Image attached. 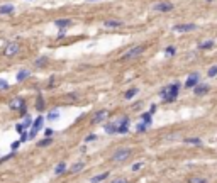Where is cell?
<instances>
[{
  "label": "cell",
  "instance_id": "cell-1",
  "mask_svg": "<svg viewBox=\"0 0 217 183\" xmlns=\"http://www.w3.org/2000/svg\"><path fill=\"white\" fill-rule=\"evenodd\" d=\"M178 92H180V83H173L170 87H165L161 90V97L165 102H175L178 97Z\"/></svg>",
  "mask_w": 217,
  "mask_h": 183
},
{
  "label": "cell",
  "instance_id": "cell-2",
  "mask_svg": "<svg viewBox=\"0 0 217 183\" xmlns=\"http://www.w3.org/2000/svg\"><path fill=\"white\" fill-rule=\"evenodd\" d=\"M131 154H133V149H129V148H119V149H115L114 154H112V161L122 163V161H125Z\"/></svg>",
  "mask_w": 217,
  "mask_h": 183
},
{
  "label": "cell",
  "instance_id": "cell-3",
  "mask_svg": "<svg viewBox=\"0 0 217 183\" xmlns=\"http://www.w3.org/2000/svg\"><path fill=\"white\" fill-rule=\"evenodd\" d=\"M144 46H134V48H131L129 49L127 53H125V54H122V61H129V59H136V58H139L141 54H143L144 53Z\"/></svg>",
  "mask_w": 217,
  "mask_h": 183
},
{
  "label": "cell",
  "instance_id": "cell-4",
  "mask_svg": "<svg viewBox=\"0 0 217 183\" xmlns=\"http://www.w3.org/2000/svg\"><path fill=\"white\" fill-rule=\"evenodd\" d=\"M43 122H44V119H43V117H37L36 121H34L32 127H31V132H29V137H31V139H34V137L37 136V132H39L41 127H43Z\"/></svg>",
  "mask_w": 217,
  "mask_h": 183
},
{
  "label": "cell",
  "instance_id": "cell-5",
  "mask_svg": "<svg viewBox=\"0 0 217 183\" xmlns=\"http://www.w3.org/2000/svg\"><path fill=\"white\" fill-rule=\"evenodd\" d=\"M19 49H21V46H19L17 43H9L7 46H5V49H4V54L10 58V56H15V54H17Z\"/></svg>",
  "mask_w": 217,
  "mask_h": 183
},
{
  "label": "cell",
  "instance_id": "cell-6",
  "mask_svg": "<svg viewBox=\"0 0 217 183\" xmlns=\"http://www.w3.org/2000/svg\"><path fill=\"white\" fill-rule=\"evenodd\" d=\"M195 29H197V26H195V24H180V26L173 27V31H175V32H190V31H195Z\"/></svg>",
  "mask_w": 217,
  "mask_h": 183
},
{
  "label": "cell",
  "instance_id": "cell-7",
  "mask_svg": "<svg viewBox=\"0 0 217 183\" xmlns=\"http://www.w3.org/2000/svg\"><path fill=\"white\" fill-rule=\"evenodd\" d=\"M199 85V73H192L185 81V88H195Z\"/></svg>",
  "mask_w": 217,
  "mask_h": 183
},
{
  "label": "cell",
  "instance_id": "cell-8",
  "mask_svg": "<svg viewBox=\"0 0 217 183\" xmlns=\"http://www.w3.org/2000/svg\"><path fill=\"white\" fill-rule=\"evenodd\" d=\"M107 115H109L107 110H99V112H95V115L92 117V124H100V122H103L107 119Z\"/></svg>",
  "mask_w": 217,
  "mask_h": 183
},
{
  "label": "cell",
  "instance_id": "cell-9",
  "mask_svg": "<svg viewBox=\"0 0 217 183\" xmlns=\"http://www.w3.org/2000/svg\"><path fill=\"white\" fill-rule=\"evenodd\" d=\"M9 109H12V110H15V109H26V103H24V99H12V102L9 103Z\"/></svg>",
  "mask_w": 217,
  "mask_h": 183
},
{
  "label": "cell",
  "instance_id": "cell-10",
  "mask_svg": "<svg viewBox=\"0 0 217 183\" xmlns=\"http://www.w3.org/2000/svg\"><path fill=\"white\" fill-rule=\"evenodd\" d=\"M155 10L156 12H170V10H173V5L170 2H159V4H155Z\"/></svg>",
  "mask_w": 217,
  "mask_h": 183
},
{
  "label": "cell",
  "instance_id": "cell-11",
  "mask_svg": "<svg viewBox=\"0 0 217 183\" xmlns=\"http://www.w3.org/2000/svg\"><path fill=\"white\" fill-rule=\"evenodd\" d=\"M210 90V87H209V85H205V83H200V85H197V87H195L193 88V93H195V95H205V93H207V92H209Z\"/></svg>",
  "mask_w": 217,
  "mask_h": 183
},
{
  "label": "cell",
  "instance_id": "cell-12",
  "mask_svg": "<svg viewBox=\"0 0 217 183\" xmlns=\"http://www.w3.org/2000/svg\"><path fill=\"white\" fill-rule=\"evenodd\" d=\"M73 24L71 19H59V21H54V26L59 27V29H65V27H70Z\"/></svg>",
  "mask_w": 217,
  "mask_h": 183
},
{
  "label": "cell",
  "instance_id": "cell-13",
  "mask_svg": "<svg viewBox=\"0 0 217 183\" xmlns=\"http://www.w3.org/2000/svg\"><path fill=\"white\" fill-rule=\"evenodd\" d=\"M105 132L107 134H117V124L115 122H109V124H105Z\"/></svg>",
  "mask_w": 217,
  "mask_h": 183
},
{
  "label": "cell",
  "instance_id": "cell-14",
  "mask_svg": "<svg viewBox=\"0 0 217 183\" xmlns=\"http://www.w3.org/2000/svg\"><path fill=\"white\" fill-rule=\"evenodd\" d=\"M107 176H109V171L100 173V175H95V176H92V178H90V183H100V181H103Z\"/></svg>",
  "mask_w": 217,
  "mask_h": 183
},
{
  "label": "cell",
  "instance_id": "cell-15",
  "mask_svg": "<svg viewBox=\"0 0 217 183\" xmlns=\"http://www.w3.org/2000/svg\"><path fill=\"white\" fill-rule=\"evenodd\" d=\"M29 77H31V71L29 70H21L17 73V81H24V80H27Z\"/></svg>",
  "mask_w": 217,
  "mask_h": 183
},
{
  "label": "cell",
  "instance_id": "cell-16",
  "mask_svg": "<svg viewBox=\"0 0 217 183\" xmlns=\"http://www.w3.org/2000/svg\"><path fill=\"white\" fill-rule=\"evenodd\" d=\"M83 168H85V163L80 161V163H75V165L70 168V171L71 173H80V171H83Z\"/></svg>",
  "mask_w": 217,
  "mask_h": 183
},
{
  "label": "cell",
  "instance_id": "cell-17",
  "mask_svg": "<svg viewBox=\"0 0 217 183\" xmlns=\"http://www.w3.org/2000/svg\"><path fill=\"white\" fill-rule=\"evenodd\" d=\"M14 12V5L7 4V5H0V14H12Z\"/></svg>",
  "mask_w": 217,
  "mask_h": 183
},
{
  "label": "cell",
  "instance_id": "cell-18",
  "mask_svg": "<svg viewBox=\"0 0 217 183\" xmlns=\"http://www.w3.org/2000/svg\"><path fill=\"white\" fill-rule=\"evenodd\" d=\"M122 21H105L103 22V27H121Z\"/></svg>",
  "mask_w": 217,
  "mask_h": 183
},
{
  "label": "cell",
  "instance_id": "cell-19",
  "mask_svg": "<svg viewBox=\"0 0 217 183\" xmlns=\"http://www.w3.org/2000/svg\"><path fill=\"white\" fill-rule=\"evenodd\" d=\"M185 144H193V146H202V141L199 137H188V139L183 141Z\"/></svg>",
  "mask_w": 217,
  "mask_h": 183
},
{
  "label": "cell",
  "instance_id": "cell-20",
  "mask_svg": "<svg viewBox=\"0 0 217 183\" xmlns=\"http://www.w3.org/2000/svg\"><path fill=\"white\" fill-rule=\"evenodd\" d=\"M137 92H139V90H137V88H131V90H127V92H125V99H127V100H131V99H134V97H136L137 95Z\"/></svg>",
  "mask_w": 217,
  "mask_h": 183
},
{
  "label": "cell",
  "instance_id": "cell-21",
  "mask_svg": "<svg viewBox=\"0 0 217 183\" xmlns=\"http://www.w3.org/2000/svg\"><path fill=\"white\" fill-rule=\"evenodd\" d=\"M34 65H36V68H43V66L48 65V58H44V56H43V58H37Z\"/></svg>",
  "mask_w": 217,
  "mask_h": 183
},
{
  "label": "cell",
  "instance_id": "cell-22",
  "mask_svg": "<svg viewBox=\"0 0 217 183\" xmlns=\"http://www.w3.org/2000/svg\"><path fill=\"white\" fill-rule=\"evenodd\" d=\"M66 171V165H65V163H59V165H56V168H54V173L56 175H61V173H65Z\"/></svg>",
  "mask_w": 217,
  "mask_h": 183
},
{
  "label": "cell",
  "instance_id": "cell-23",
  "mask_svg": "<svg viewBox=\"0 0 217 183\" xmlns=\"http://www.w3.org/2000/svg\"><path fill=\"white\" fill-rule=\"evenodd\" d=\"M58 117H59V112H58V109L51 110V112L48 114V121H56Z\"/></svg>",
  "mask_w": 217,
  "mask_h": 183
},
{
  "label": "cell",
  "instance_id": "cell-24",
  "mask_svg": "<svg viewBox=\"0 0 217 183\" xmlns=\"http://www.w3.org/2000/svg\"><path fill=\"white\" fill-rule=\"evenodd\" d=\"M141 122H144L146 125H149V124H151V114H149V112H144L143 117H141Z\"/></svg>",
  "mask_w": 217,
  "mask_h": 183
},
{
  "label": "cell",
  "instance_id": "cell-25",
  "mask_svg": "<svg viewBox=\"0 0 217 183\" xmlns=\"http://www.w3.org/2000/svg\"><path fill=\"white\" fill-rule=\"evenodd\" d=\"M200 49H212L214 48V41H205V43H202L199 46Z\"/></svg>",
  "mask_w": 217,
  "mask_h": 183
},
{
  "label": "cell",
  "instance_id": "cell-26",
  "mask_svg": "<svg viewBox=\"0 0 217 183\" xmlns=\"http://www.w3.org/2000/svg\"><path fill=\"white\" fill-rule=\"evenodd\" d=\"M217 75V65H214V66H210L209 68V71H207V77L209 78H214Z\"/></svg>",
  "mask_w": 217,
  "mask_h": 183
},
{
  "label": "cell",
  "instance_id": "cell-27",
  "mask_svg": "<svg viewBox=\"0 0 217 183\" xmlns=\"http://www.w3.org/2000/svg\"><path fill=\"white\" fill-rule=\"evenodd\" d=\"M51 143H53L51 137H46L44 141H39V143H37V146H39V148H44V146H49Z\"/></svg>",
  "mask_w": 217,
  "mask_h": 183
},
{
  "label": "cell",
  "instance_id": "cell-28",
  "mask_svg": "<svg viewBox=\"0 0 217 183\" xmlns=\"http://www.w3.org/2000/svg\"><path fill=\"white\" fill-rule=\"evenodd\" d=\"M9 87H10V85H9V81L4 80V78H0V90H7Z\"/></svg>",
  "mask_w": 217,
  "mask_h": 183
},
{
  "label": "cell",
  "instance_id": "cell-29",
  "mask_svg": "<svg viewBox=\"0 0 217 183\" xmlns=\"http://www.w3.org/2000/svg\"><path fill=\"white\" fill-rule=\"evenodd\" d=\"M146 129H148V125L144 124V122H139V124L136 125V131H137V132H144Z\"/></svg>",
  "mask_w": 217,
  "mask_h": 183
},
{
  "label": "cell",
  "instance_id": "cell-30",
  "mask_svg": "<svg viewBox=\"0 0 217 183\" xmlns=\"http://www.w3.org/2000/svg\"><path fill=\"white\" fill-rule=\"evenodd\" d=\"M36 107H37V110H43V109H44V102H43V97H41V95L37 97V105H36Z\"/></svg>",
  "mask_w": 217,
  "mask_h": 183
},
{
  "label": "cell",
  "instance_id": "cell-31",
  "mask_svg": "<svg viewBox=\"0 0 217 183\" xmlns=\"http://www.w3.org/2000/svg\"><path fill=\"white\" fill-rule=\"evenodd\" d=\"M141 168H143V161H137V163H134V165H133V168H131V170H133V171H139Z\"/></svg>",
  "mask_w": 217,
  "mask_h": 183
},
{
  "label": "cell",
  "instance_id": "cell-32",
  "mask_svg": "<svg viewBox=\"0 0 217 183\" xmlns=\"http://www.w3.org/2000/svg\"><path fill=\"white\" fill-rule=\"evenodd\" d=\"M165 54L166 56H173V54H175V48H166L165 49Z\"/></svg>",
  "mask_w": 217,
  "mask_h": 183
},
{
  "label": "cell",
  "instance_id": "cell-33",
  "mask_svg": "<svg viewBox=\"0 0 217 183\" xmlns=\"http://www.w3.org/2000/svg\"><path fill=\"white\" fill-rule=\"evenodd\" d=\"M190 183H207L204 178H190Z\"/></svg>",
  "mask_w": 217,
  "mask_h": 183
},
{
  "label": "cell",
  "instance_id": "cell-34",
  "mask_svg": "<svg viewBox=\"0 0 217 183\" xmlns=\"http://www.w3.org/2000/svg\"><path fill=\"white\" fill-rule=\"evenodd\" d=\"M15 131H17L19 134H22V132L26 131V129H24V125H22V124H17V125H15Z\"/></svg>",
  "mask_w": 217,
  "mask_h": 183
},
{
  "label": "cell",
  "instance_id": "cell-35",
  "mask_svg": "<svg viewBox=\"0 0 217 183\" xmlns=\"http://www.w3.org/2000/svg\"><path fill=\"white\" fill-rule=\"evenodd\" d=\"M93 139H97L95 134H90V136H87V137H85V141H87V143H90V141H93Z\"/></svg>",
  "mask_w": 217,
  "mask_h": 183
},
{
  "label": "cell",
  "instance_id": "cell-36",
  "mask_svg": "<svg viewBox=\"0 0 217 183\" xmlns=\"http://www.w3.org/2000/svg\"><path fill=\"white\" fill-rule=\"evenodd\" d=\"M10 158H14V153H10V154H7V156H4V158H2V159H0V163L7 161V159H10Z\"/></svg>",
  "mask_w": 217,
  "mask_h": 183
},
{
  "label": "cell",
  "instance_id": "cell-37",
  "mask_svg": "<svg viewBox=\"0 0 217 183\" xmlns=\"http://www.w3.org/2000/svg\"><path fill=\"white\" fill-rule=\"evenodd\" d=\"M22 125H24V129H27V127L31 125V119H29V117H26V121H24V124H22Z\"/></svg>",
  "mask_w": 217,
  "mask_h": 183
},
{
  "label": "cell",
  "instance_id": "cell-38",
  "mask_svg": "<svg viewBox=\"0 0 217 183\" xmlns=\"http://www.w3.org/2000/svg\"><path fill=\"white\" fill-rule=\"evenodd\" d=\"M112 183H129V181H127L125 178H117V180H114Z\"/></svg>",
  "mask_w": 217,
  "mask_h": 183
},
{
  "label": "cell",
  "instance_id": "cell-39",
  "mask_svg": "<svg viewBox=\"0 0 217 183\" xmlns=\"http://www.w3.org/2000/svg\"><path fill=\"white\" fill-rule=\"evenodd\" d=\"M19 146H21V141H15V143H12V149H17Z\"/></svg>",
  "mask_w": 217,
  "mask_h": 183
},
{
  "label": "cell",
  "instance_id": "cell-40",
  "mask_svg": "<svg viewBox=\"0 0 217 183\" xmlns=\"http://www.w3.org/2000/svg\"><path fill=\"white\" fill-rule=\"evenodd\" d=\"M155 112H156V105H155V103H153V105L149 107V114H151V115H153V114H155Z\"/></svg>",
  "mask_w": 217,
  "mask_h": 183
},
{
  "label": "cell",
  "instance_id": "cell-41",
  "mask_svg": "<svg viewBox=\"0 0 217 183\" xmlns=\"http://www.w3.org/2000/svg\"><path fill=\"white\" fill-rule=\"evenodd\" d=\"M44 134H46V137H51V136H53V131H51V129H46Z\"/></svg>",
  "mask_w": 217,
  "mask_h": 183
},
{
  "label": "cell",
  "instance_id": "cell-42",
  "mask_svg": "<svg viewBox=\"0 0 217 183\" xmlns=\"http://www.w3.org/2000/svg\"><path fill=\"white\" fill-rule=\"evenodd\" d=\"M88 2H93V0H88Z\"/></svg>",
  "mask_w": 217,
  "mask_h": 183
}]
</instances>
